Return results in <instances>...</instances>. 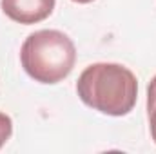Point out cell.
<instances>
[{
    "instance_id": "cell-2",
    "label": "cell",
    "mask_w": 156,
    "mask_h": 154,
    "mask_svg": "<svg viewBox=\"0 0 156 154\" xmlns=\"http://www.w3.org/2000/svg\"><path fill=\"white\" fill-rule=\"evenodd\" d=\"M20 62L35 82L53 85L71 75L76 62V47L58 29H40L24 40Z\"/></svg>"
},
{
    "instance_id": "cell-5",
    "label": "cell",
    "mask_w": 156,
    "mask_h": 154,
    "mask_svg": "<svg viewBox=\"0 0 156 154\" xmlns=\"http://www.w3.org/2000/svg\"><path fill=\"white\" fill-rule=\"evenodd\" d=\"M11 134H13V120L5 113H0V149L11 138Z\"/></svg>"
},
{
    "instance_id": "cell-6",
    "label": "cell",
    "mask_w": 156,
    "mask_h": 154,
    "mask_svg": "<svg viewBox=\"0 0 156 154\" xmlns=\"http://www.w3.org/2000/svg\"><path fill=\"white\" fill-rule=\"evenodd\" d=\"M71 2H76V4H89V2H93V0H71Z\"/></svg>"
},
{
    "instance_id": "cell-1",
    "label": "cell",
    "mask_w": 156,
    "mask_h": 154,
    "mask_svg": "<svg viewBox=\"0 0 156 154\" xmlns=\"http://www.w3.org/2000/svg\"><path fill=\"white\" fill-rule=\"evenodd\" d=\"M80 100L107 116L129 114L138 100V80L122 64L98 62L82 71L76 82Z\"/></svg>"
},
{
    "instance_id": "cell-3",
    "label": "cell",
    "mask_w": 156,
    "mask_h": 154,
    "mask_svg": "<svg viewBox=\"0 0 156 154\" xmlns=\"http://www.w3.org/2000/svg\"><path fill=\"white\" fill-rule=\"evenodd\" d=\"M55 4L56 0H0L4 15L9 20L24 26L45 20L53 13Z\"/></svg>"
},
{
    "instance_id": "cell-4",
    "label": "cell",
    "mask_w": 156,
    "mask_h": 154,
    "mask_svg": "<svg viewBox=\"0 0 156 154\" xmlns=\"http://www.w3.org/2000/svg\"><path fill=\"white\" fill-rule=\"evenodd\" d=\"M147 116H149L151 138L156 143V76L147 85Z\"/></svg>"
}]
</instances>
